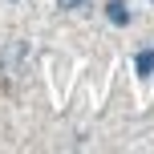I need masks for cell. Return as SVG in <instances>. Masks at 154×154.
I'll use <instances>...</instances> for the list:
<instances>
[{"label":"cell","instance_id":"cell-3","mask_svg":"<svg viewBox=\"0 0 154 154\" xmlns=\"http://www.w3.org/2000/svg\"><path fill=\"white\" fill-rule=\"evenodd\" d=\"M57 8H65V12H77V8H89V0H57Z\"/></svg>","mask_w":154,"mask_h":154},{"label":"cell","instance_id":"cell-2","mask_svg":"<svg viewBox=\"0 0 154 154\" xmlns=\"http://www.w3.org/2000/svg\"><path fill=\"white\" fill-rule=\"evenodd\" d=\"M134 65H138V73H142V77H150V73H154V49H142Z\"/></svg>","mask_w":154,"mask_h":154},{"label":"cell","instance_id":"cell-1","mask_svg":"<svg viewBox=\"0 0 154 154\" xmlns=\"http://www.w3.org/2000/svg\"><path fill=\"white\" fill-rule=\"evenodd\" d=\"M106 16L114 24H130V8H126V0H109L106 4Z\"/></svg>","mask_w":154,"mask_h":154}]
</instances>
